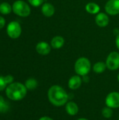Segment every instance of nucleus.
<instances>
[{
    "mask_svg": "<svg viewBox=\"0 0 119 120\" xmlns=\"http://www.w3.org/2000/svg\"><path fill=\"white\" fill-rule=\"evenodd\" d=\"M48 99L49 102L55 107L65 105L69 99L67 91L60 85H53L48 90Z\"/></svg>",
    "mask_w": 119,
    "mask_h": 120,
    "instance_id": "f257e3e1",
    "label": "nucleus"
},
{
    "mask_svg": "<svg viewBox=\"0 0 119 120\" xmlns=\"http://www.w3.org/2000/svg\"><path fill=\"white\" fill-rule=\"evenodd\" d=\"M27 89L25 84L20 82H13L6 89V94L11 101H18L22 100L27 95Z\"/></svg>",
    "mask_w": 119,
    "mask_h": 120,
    "instance_id": "f03ea898",
    "label": "nucleus"
},
{
    "mask_svg": "<svg viewBox=\"0 0 119 120\" xmlns=\"http://www.w3.org/2000/svg\"><path fill=\"white\" fill-rule=\"evenodd\" d=\"M91 70V63L86 57H81L76 60L74 64V70L76 75L83 77L88 75Z\"/></svg>",
    "mask_w": 119,
    "mask_h": 120,
    "instance_id": "7ed1b4c3",
    "label": "nucleus"
},
{
    "mask_svg": "<svg viewBox=\"0 0 119 120\" xmlns=\"http://www.w3.org/2000/svg\"><path fill=\"white\" fill-rule=\"evenodd\" d=\"M13 12L20 17H27L30 15L31 8L29 6L22 0H17L12 5Z\"/></svg>",
    "mask_w": 119,
    "mask_h": 120,
    "instance_id": "20e7f679",
    "label": "nucleus"
},
{
    "mask_svg": "<svg viewBox=\"0 0 119 120\" xmlns=\"http://www.w3.org/2000/svg\"><path fill=\"white\" fill-rule=\"evenodd\" d=\"M6 33L11 39H18L22 33V27L20 23L16 21L10 22L6 27Z\"/></svg>",
    "mask_w": 119,
    "mask_h": 120,
    "instance_id": "39448f33",
    "label": "nucleus"
},
{
    "mask_svg": "<svg viewBox=\"0 0 119 120\" xmlns=\"http://www.w3.org/2000/svg\"><path fill=\"white\" fill-rule=\"evenodd\" d=\"M106 65L107 69L112 71L116 70L119 68V53L116 51L111 52L107 59H106Z\"/></svg>",
    "mask_w": 119,
    "mask_h": 120,
    "instance_id": "423d86ee",
    "label": "nucleus"
},
{
    "mask_svg": "<svg viewBox=\"0 0 119 120\" xmlns=\"http://www.w3.org/2000/svg\"><path fill=\"white\" fill-rule=\"evenodd\" d=\"M105 104L112 109L119 108V92L112 91L108 94L105 98Z\"/></svg>",
    "mask_w": 119,
    "mask_h": 120,
    "instance_id": "0eeeda50",
    "label": "nucleus"
},
{
    "mask_svg": "<svg viewBox=\"0 0 119 120\" xmlns=\"http://www.w3.org/2000/svg\"><path fill=\"white\" fill-rule=\"evenodd\" d=\"M105 10L110 15L119 14V0H109L105 6Z\"/></svg>",
    "mask_w": 119,
    "mask_h": 120,
    "instance_id": "6e6552de",
    "label": "nucleus"
},
{
    "mask_svg": "<svg viewBox=\"0 0 119 120\" xmlns=\"http://www.w3.org/2000/svg\"><path fill=\"white\" fill-rule=\"evenodd\" d=\"M82 77L78 75L72 76L68 81V87L71 90H76L79 89L82 84Z\"/></svg>",
    "mask_w": 119,
    "mask_h": 120,
    "instance_id": "1a4fd4ad",
    "label": "nucleus"
},
{
    "mask_svg": "<svg viewBox=\"0 0 119 120\" xmlns=\"http://www.w3.org/2000/svg\"><path fill=\"white\" fill-rule=\"evenodd\" d=\"M36 52L42 56H46L51 51V46L46 41H40L36 46Z\"/></svg>",
    "mask_w": 119,
    "mask_h": 120,
    "instance_id": "9d476101",
    "label": "nucleus"
},
{
    "mask_svg": "<svg viewBox=\"0 0 119 120\" xmlns=\"http://www.w3.org/2000/svg\"><path fill=\"white\" fill-rule=\"evenodd\" d=\"M95 22L99 27H105L109 22V16L105 13H99L95 17Z\"/></svg>",
    "mask_w": 119,
    "mask_h": 120,
    "instance_id": "9b49d317",
    "label": "nucleus"
},
{
    "mask_svg": "<svg viewBox=\"0 0 119 120\" xmlns=\"http://www.w3.org/2000/svg\"><path fill=\"white\" fill-rule=\"evenodd\" d=\"M66 112L70 116H74L78 114L79 108L76 103L74 101H68L65 105Z\"/></svg>",
    "mask_w": 119,
    "mask_h": 120,
    "instance_id": "f8f14e48",
    "label": "nucleus"
},
{
    "mask_svg": "<svg viewBox=\"0 0 119 120\" xmlns=\"http://www.w3.org/2000/svg\"><path fill=\"white\" fill-rule=\"evenodd\" d=\"M55 7L50 3H44L41 6V12L43 15L47 18L53 16L55 13Z\"/></svg>",
    "mask_w": 119,
    "mask_h": 120,
    "instance_id": "ddd939ff",
    "label": "nucleus"
},
{
    "mask_svg": "<svg viewBox=\"0 0 119 120\" xmlns=\"http://www.w3.org/2000/svg\"><path fill=\"white\" fill-rule=\"evenodd\" d=\"M65 39L61 36H55L50 41V46L55 49H59L64 46Z\"/></svg>",
    "mask_w": 119,
    "mask_h": 120,
    "instance_id": "4468645a",
    "label": "nucleus"
},
{
    "mask_svg": "<svg viewBox=\"0 0 119 120\" xmlns=\"http://www.w3.org/2000/svg\"><path fill=\"white\" fill-rule=\"evenodd\" d=\"M86 11L90 14H97L100 13V6L94 2H90L88 3L86 6Z\"/></svg>",
    "mask_w": 119,
    "mask_h": 120,
    "instance_id": "2eb2a0df",
    "label": "nucleus"
},
{
    "mask_svg": "<svg viewBox=\"0 0 119 120\" xmlns=\"http://www.w3.org/2000/svg\"><path fill=\"white\" fill-rule=\"evenodd\" d=\"M107 65L106 63L99 61L96 63H95L93 66V70L95 73L97 74H102L103 73L106 69H107Z\"/></svg>",
    "mask_w": 119,
    "mask_h": 120,
    "instance_id": "dca6fc26",
    "label": "nucleus"
},
{
    "mask_svg": "<svg viewBox=\"0 0 119 120\" xmlns=\"http://www.w3.org/2000/svg\"><path fill=\"white\" fill-rule=\"evenodd\" d=\"M25 86L27 90H34L38 86V82L34 78H29L25 81Z\"/></svg>",
    "mask_w": 119,
    "mask_h": 120,
    "instance_id": "f3484780",
    "label": "nucleus"
},
{
    "mask_svg": "<svg viewBox=\"0 0 119 120\" xmlns=\"http://www.w3.org/2000/svg\"><path fill=\"white\" fill-rule=\"evenodd\" d=\"M13 11L12 6L7 2H2L0 4V13L3 15H8Z\"/></svg>",
    "mask_w": 119,
    "mask_h": 120,
    "instance_id": "a211bd4d",
    "label": "nucleus"
},
{
    "mask_svg": "<svg viewBox=\"0 0 119 120\" xmlns=\"http://www.w3.org/2000/svg\"><path fill=\"white\" fill-rule=\"evenodd\" d=\"M9 108V104L5 101V99L1 96H0V112L5 113L8 111Z\"/></svg>",
    "mask_w": 119,
    "mask_h": 120,
    "instance_id": "6ab92c4d",
    "label": "nucleus"
},
{
    "mask_svg": "<svg viewBox=\"0 0 119 120\" xmlns=\"http://www.w3.org/2000/svg\"><path fill=\"white\" fill-rule=\"evenodd\" d=\"M113 109L109 108V107H105L102 110V116L105 117V118H107V119H109L112 117L113 115Z\"/></svg>",
    "mask_w": 119,
    "mask_h": 120,
    "instance_id": "aec40b11",
    "label": "nucleus"
},
{
    "mask_svg": "<svg viewBox=\"0 0 119 120\" xmlns=\"http://www.w3.org/2000/svg\"><path fill=\"white\" fill-rule=\"evenodd\" d=\"M30 5H32L34 7H39L41 5H43V0H28Z\"/></svg>",
    "mask_w": 119,
    "mask_h": 120,
    "instance_id": "412c9836",
    "label": "nucleus"
},
{
    "mask_svg": "<svg viewBox=\"0 0 119 120\" xmlns=\"http://www.w3.org/2000/svg\"><path fill=\"white\" fill-rule=\"evenodd\" d=\"M7 86H8V84L6 82L4 77L0 76V91H2L4 89H6Z\"/></svg>",
    "mask_w": 119,
    "mask_h": 120,
    "instance_id": "4be33fe9",
    "label": "nucleus"
},
{
    "mask_svg": "<svg viewBox=\"0 0 119 120\" xmlns=\"http://www.w3.org/2000/svg\"><path fill=\"white\" fill-rule=\"evenodd\" d=\"M5 78V80H6V82L7 83V84H11L13 82V80H14V78L12 75H6L4 77Z\"/></svg>",
    "mask_w": 119,
    "mask_h": 120,
    "instance_id": "5701e85b",
    "label": "nucleus"
},
{
    "mask_svg": "<svg viewBox=\"0 0 119 120\" xmlns=\"http://www.w3.org/2000/svg\"><path fill=\"white\" fill-rule=\"evenodd\" d=\"M5 24H6V20L4 19V17L0 15V30L5 26Z\"/></svg>",
    "mask_w": 119,
    "mask_h": 120,
    "instance_id": "b1692460",
    "label": "nucleus"
},
{
    "mask_svg": "<svg viewBox=\"0 0 119 120\" xmlns=\"http://www.w3.org/2000/svg\"><path fill=\"white\" fill-rule=\"evenodd\" d=\"M82 80H83V82H84L86 83H88L90 79H89V77H88V75H86V76H83L82 77Z\"/></svg>",
    "mask_w": 119,
    "mask_h": 120,
    "instance_id": "393cba45",
    "label": "nucleus"
},
{
    "mask_svg": "<svg viewBox=\"0 0 119 120\" xmlns=\"http://www.w3.org/2000/svg\"><path fill=\"white\" fill-rule=\"evenodd\" d=\"M116 46L119 50V34L116 35Z\"/></svg>",
    "mask_w": 119,
    "mask_h": 120,
    "instance_id": "a878e982",
    "label": "nucleus"
},
{
    "mask_svg": "<svg viewBox=\"0 0 119 120\" xmlns=\"http://www.w3.org/2000/svg\"><path fill=\"white\" fill-rule=\"evenodd\" d=\"M39 120H54L53 119H52L51 117H48V116H43V117H41V118H39Z\"/></svg>",
    "mask_w": 119,
    "mask_h": 120,
    "instance_id": "bb28decb",
    "label": "nucleus"
},
{
    "mask_svg": "<svg viewBox=\"0 0 119 120\" xmlns=\"http://www.w3.org/2000/svg\"><path fill=\"white\" fill-rule=\"evenodd\" d=\"M76 120H88V119H86V118H84V117H81V118L77 119Z\"/></svg>",
    "mask_w": 119,
    "mask_h": 120,
    "instance_id": "cd10ccee",
    "label": "nucleus"
},
{
    "mask_svg": "<svg viewBox=\"0 0 119 120\" xmlns=\"http://www.w3.org/2000/svg\"><path fill=\"white\" fill-rule=\"evenodd\" d=\"M117 79H118V81H119V75H118V76H117Z\"/></svg>",
    "mask_w": 119,
    "mask_h": 120,
    "instance_id": "c85d7f7f",
    "label": "nucleus"
},
{
    "mask_svg": "<svg viewBox=\"0 0 119 120\" xmlns=\"http://www.w3.org/2000/svg\"></svg>",
    "mask_w": 119,
    "mask_h": 120,
    "instance_id": "c756f323",
    "label": "nucleus"
}]
</instances>
